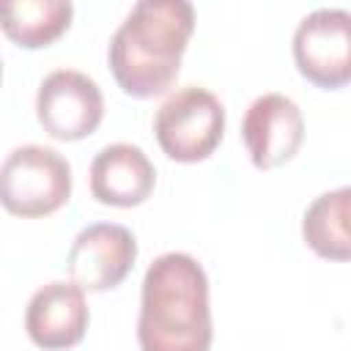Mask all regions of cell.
Segmentation results:
<instances>
[{"label": "cell", "mask_w": 351, "mask_h": 351, "mask_svg": "<svg viewBox=\"0 0 351 351\" xmlns=\"http://www.w3.org/2000/svg\"><path fill=\"white\" fill-rule=\"evenodd\" d=\"M192 30V3L140 0L110 38L107 60L118 88L132 99L162 96L178 77Z\"/></svg>", "instance_id": "6da1fadb"}, {"label": "cell", "mask_w": 351, "mask_h": 351, "mask_svg": "<svg viewBox=\"0 0 351 351\" xmlns=\"http://www.w3.org/2000/svg\"><path fill=\"white\" fill-rule=\"evenodd\" d=\"M211 335L208 277L203 266L186 252L159 255L143 277L140 351H208Z\"/></svg>", "instance_id": "7a4b0ae2"}, {"label": "cell", "mask_w": 351, "mask_h": 351, "mask_svg": "<svg viewBox=\"0 0 351 351\" xmlns=\"http://www.w3.org/2000/svg\"><path fill=\"white\" fill-rule=\"evenodd\" d=\"M71 197V167L47 145L14 148L0 170V200L5 211L36 219L49 217Z\"/></svg>", "instance_id": "3957f363"}, {"label": "cell", "mask_w": 351, "mask_h": 351, "mask_svg": "<svg viewBox=\"0 0 351 351\" xmlns=\"http://www.w3.org/2000/svg\"><path fill=\"white\" fill-rule=\"evenodd\" d=\"M154 134L173 162H203L222 143L225 107L211 90L186 85L162 101L154 118Z\"/></svg>", "instance_id": "277c9868"}, {"label": "cell", "mask_w": 351, "mask_h": 351, "mask_svg": "<svg viewBox=\"0 0 351 351\" xmlns=\"http://www.w3.org/2000/svg\"><path fill=\"white\" fill-rule=\"evenodd\" d=\"M293 63L299 74L326 90L351 82V14L343 8H315L293 33Z\"/></svg>", "instance_id": "5b68a950"}, {"label": "cell", "mask_w": 351, "mask_h": 351, "mask_svg": "<svg viewBox=\"0 0 351 351\" xmlns=\"http://www.w3.org/2000/svg\"><path fill=\"white\" fill-rule=\"evenodd\" d=\"M36 115L49 137L74 143L99 129L104 118V99L96 80H90L88 74L58 69L38 85Z\"/></svg>", "instance_id": "8992f818"}, {"label": "cell", "mask_w": 351, "mask_h": 351, "mask_svg": "<svg viewBox=\"0 0 351 351\" xmlns=\"http://www.w3.org/2000/svg\"><path fill=\"white\" fill-rule=\"evenodd\" d=\"M137 261V241L129 228L115 222H96L77 233L66 271L82 291L101 293L118 288Z\"/></svg>", "instance_id": "52a82bcc"}, {"label": "cell", "mask_w": 351, "mask_h": 351, "mask_svg": "<svg viewBox=\"0 0 351 351\" xmlns=\"http://www.w3.org/2000/svg\"><path fill=\"white\" fill-rule=\"evenodd\" d=\"M241 140L258 170L282 167L299 154L304 143L302 110L282 93H263L244 112Z\"/></svg>", "instance_id": "ba28073f"}, {"label": "cell", "mask_w": 351, "mask_h": 351, "mask_svg": "<svg viewBox=\"0 0 351 351\" xmlns=\"http://www.w3.org/2000/svg\"><path fill=\"white\" fill-rule=\"evenodd\" d=\"M90 313L85 302V291L77 282H47L38 288L25 310L27 337L44 351H66L74 348L88 329Z\"/></svg>", "instance_id": "9c48e42d"}, {"label": "cell", "mask_w": 351, "mask_h": 351, "mask_svg": "<svg viewBox=\"0 0 351 351\" xmlns=\"http://www.w3.org/2000/svg\"><path fill=\"white\" fill-rule=\"evenodd\" d=\"M156 170L143 148L132 143L104 145L90 162V195L115 208H132L151 197Z\"/></svg>", "instance_id": "30bf717a"}, {"label": "cell", "mask_w": 351, "mask_h": 351, "mask_svg": "<svg viewBox=\"0 0 351 351\" xmlns=\"http://www.w3.org/2000/svg\"><path fill=\"white\" fill-rule=\"evenodd\" d=\"M302 239L326 261H351V186L318 195L302 217Z\"/></svg>", "instance_id": "8fae6325"}, {"label": "cell", "mask_w": 351, "mask_h": 351, "mask_svg": "<svg viewBox=\"0 0 351 351\" xmlns=\"http://www.w3.org/2000/svg\"><path fill=\"white\" fill-rule=\"evenodd\" d=\"M74 16V5L69 0H22L3 8V33L25 47L38 49L49 47L55 38H60Z\"/></svg>", "instance_id": "7c38bea8"}]
</instances>
